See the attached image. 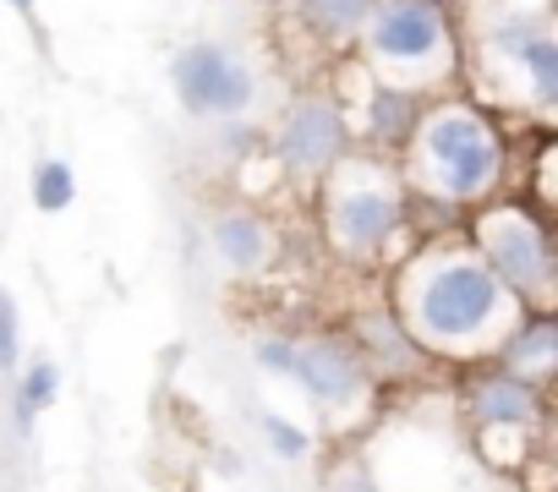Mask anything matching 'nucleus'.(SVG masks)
I'll return each mask as SVG.
<instances>
[{
  "label": "nucleus",
  "instance_id": "21",
  "mask_svg": "<svg viewBox=\"0 0 558 492\" xmlns=\"http://www.w3.org/2000/svg\"><path fill=\"white\" fill-rule=\"evenodd\" d=\"M291 356H296V340H286V334H268V340L252 345V361H257L268 378H286V372H291Z\"/></svg>",
  "mask_w": 558,
  "mask_h": 492
},
{
  "label": "nucleus",
  "instance_id": "18",
  "mask_svg": "<svg viewBox=\"0 0 558 492\" xmlns=\"http://www.w3.org/2000/svg\"><path fill=\"white\" fill-rule=\"evenodd\" d=\"M476 448L493 459V465H525L531 454V427H482L476 432Z\"/></svg>",
  "mask_w": 558,
  "mask_h": 492
},
{
  "label": "nucleus",
  "instance_id": "17",
  "mask_svg": "<svg viewBox=\"0 0 558 492\" xmlns=\"http://www.w3.org/2000/svg\"><path fill=\"white\" fill-rule=\"evenodd\" d=\"M77 197V170L66 159H45L34 164V208L39 213H66Z\"/></svg>",
  "mask_w": 558,
  "mask_h": 492
},
{
  "label": "nucleus",
  "instance_id": "15",
  "mask_svg": "<svg viewBox=\"0 0 558 492\" xmlns=\"http://www.w3.org/2000/svg\"><path fill=\"white\" fill-rule=\"evenodd\" d=\"M373 12V0H302V23L329 39V45H351L362 39V23Z\"/></svg>",
  "mask_w": 558,
  "mask_h": 492
},
{
  "label": "nucleus",
  "instance_id": "2",
  "mask_svg": "<svg viewBox=\"0 0 558 492\" xmlns=\"http://www.w3.org/2000/svg\"><path fill=\"white\" fill-rule=\"evenodd\" d=\"M405 148H411V181L438 202L476 208L504 181V143H498L493 121L471 104L422 110Z\"/></svg>",
  "mask_w": 558,
  "mask_h": 492
},
{
  "label": "nucleus",
  "instance_id": "6",
  "mask_svg": "<svg viewBox=\"0 0 558 492\" xmlns=\"http://www.w3.org/2000/svg\"><path fill=\"white\" fill-rule=\"evenodd\" d=\"M170 83H175V99L186 115L197 121H235V115H252V99H257V77L252 66L225 50V45H186L175 61H170Z\"/></svg>",
  "mask_w": 558,
  "mask_h": 492
},
{
  "label": "nucleus",
  "instance_id": "7",
  "mask_svg": "<svg viewBox=\"0 0 558 492\" xmlns=\"http://www.w3.org/2000/svg\"><path fill=\"white\" fill-rule=\"evenodd\" d=\"M351 153V115L329 94L296 99L268 132V159L286 175H329Z\"/></svg>",
  "mask_w": 558,
  "mask_h": 492
},
{
  "label": "nucleus",
  "instance_id": "16",
  "mask_svg": "<svg viewBox=\"0 0 558 492\" xmlns=\"http://www.w3.org/2000/svg\"><path fill=\"white\" fill-rule=\"evenodd\" d=\"M56 394H61V367L45 361V356L28 361V367H23V383H17V399H12V410H17V432H23V438L34 432L39 410L56 405Z\"/></svg>",
  "mask_w": 558,
  "mask_h": 492
},
{
  "label": "nucleus",
  "instance_id": "23",
  "mask_svg": "<svg viewBox=\"0 0 558 492\" xmlns=\"http://www.w3.org/2000/svg\"><path fill=\"white\" fill-rule=\"evenodd\" d=\"M263 7H279V0H263Z\"/></svg>",
  "mask_w": 558,
  "mask_h": 492
},
{
  "label": "nucleus",
  "instance_id": "19",
  "mask_svg": "<svg viewBox=\"0 0 558 492\" xmlns=\"http://www.w3.org/2000/svg\"><path fill=\"white\" fill-rule=\"evenodd\" d=\"M263 438H268V448L279 454V459H307L313 454V432L307 427H296V421H286V416H263Z\"/></svg>",
  "mask_w": 558,
  "mask_h": 492
},
{
  "label": "nucleus",
  "instance_id": "8",
  "mask_svg": "<svg viewBox=\"0 0 558 492\" xmlns=\"http://www.w3.org/2000/svg\"><path fill=\"white\" fill-rule=\"evenodd\" d=\"M286 378H296L302 394L313 405H329V410H351L373 389V372L362 367L356 345H345V340H302Z\"/></svg>",
  "mask_w": 558,
  "mask_h": 492
},
{
  "label": "nucleus",
  "instance_id": "3",
  "mask_svg": "<svg viewBox=\"0 0 558 492\" xmlns=\"http://www.w3.org/2000/svg\"><path fill=\"white\" fill-rule=\"evenodd\" d=\"M324 235L340 258L373 263L405 235V186L378 153H345L324 175Z\"/></svg>",
  "mask_w": 558,
  "mask_h": 492
},
{
  "label": "nucleus",
  "instance_id": "11",
  "mask_svg": "<svg viewBox=\"0 0 558 492\" xmlns=\"http://www.w3.org/2000/svg\"><path fill=\"white\" fill-rule=\"evenodd\" d=\"M208 241H214V253H219V263L230 274H263L274 263V224L263 213H252V208L219 213Z\"/></svg>",
  "mask_w": 558,
  "mask_h": 492
},
{
  "label": "nucleus",
  "instance_id": "4",
  "mask_svg": "<svg viewBox=\"0 0 558 492\" xmlns=\"http://www.w3.org/2000/svg\"><path fill=\"white\" fill-rule=\"evenodd\" d=\"M367 61L378 83L427 94L454 72V28L444 17L438 0H373V12L362 23Z\"/></svg>",
  "mask_w": 558,
  "mask_h": 492
},
{
  "label": "nucleus",
  "instance_id": "9",
  "mask_svg": "<svg viewBox=\"0 0 558 492\" xmlns=\"http://www.w3.org/2000/svg\"><path fill=\"white\" fill-rule=\"evenodd\" d=\"M460 410H465V421L476 432L482 427H536L542 421V383L514 378L504 367H487V372H471L465 378Z\"/></svg>",
  "mask_w": 558,
  "mask_h": 492
},
{
  "label": "nucleus",
  "instance_id": "14",
  "mask_svg": "<svg viewBox=\"0 0 558 492\" xmlns=\"http://www.w3.org/2000/svg\"><path fill=\"white\" fill-rule=\"evenodd\" d=\"M498 72L509 77V88L531 110H553L558 104V39L553 34H536L531 45H520L509 61H498Z\"/></svg>",
  "mask_w": 558,
  "mask_h": 492
},
{
  "label": "nucleus",
  "instance_id": "5",
  "mask_svg": "<svg viewBox=\"0 0 558 492\" xmlns=\"http://www.w3.org/2000/svg\"><path fill=\"white\" fill-rule=\"evenodd\" d=\"M476 258L525 312H547V302H553V241L520 202H498V208L476 213Z\"/></svg>",
  "mask_w": 558,
  "mask_h": 492
},
{
  "label": "nucleus",
  "instance_id": "1",
  "mask_svg": "<svg viewBox=\"0 0 558 492\" xmlns=\"http://www.w3.org/2000/svg\"><path fill=\"white\" fill-rule=\"evenodd\" d=\"M520 302L487 274L471 246H427L400 285V323L427 356H493L520 323Z\"/></svg>",
  "mask_w": 558,
  "mask_h": 492
},
{
  "label": "nucleus",
  "instance_id": "22",
  "mask_svg": "<svg viewBox=\"0 0 558 492\" xmlns=\"http://www.w3.org/2000/svg\"><path fill=\"white\" fill-rule=\"evenodd\" d=\"M225 143H230V153H235V159H257V153H268V132L246 126V115L225 121Z\"/></svg>",
  "mask_w": 558,
  "mask_h": 492
},
{
  "label": "nucleus",
  "instance_id": "12",
  "mask_svg": "<svg viewBox=\"0 0 558 492\" xmlns=\"http://www.w3.org/2000/svg\"><path fill=\"white\" fill-rule=\"evenodd\" d=\"M493 361L514 378H531V383H547L553 367H558V323L553 312H520V323L498 340Z\"/></svg>",
  "mask_w": 558,
  "mask_h": 492
},
{
  "label": "nucleus",
  "instance_id": "10",
  "mask_svg": "<svg viewBox=\"0 0 558 492\" xmlns=\"http://www.w3.org/2000/svg\"><path fill=\"white\" fill-rule=\"evenodd\" d=\"M356 356L378 378H411L427 361V350L405 334V323L395 312H362L356 318Z\"/></svg>",
  "mask_w": 558,
  "mask_h": 492
},
{
  "label": "nucleus",
  "instance_id": "13",
  "mask_svg": "<svg viewBox=\"0 0 558 492\" xmlns=\"http://www.w3.org/2000/svg\"><path fill=\"white\" fill-rule=\"evenodd\" d=\"M422 94H411V88H389V83H373L367 94H362V132H367V143L384 153V148H405L411 143V132H416V121H422Z\"/></svg>",
  "mask_w": 558,
  "mask_h": 492
},
{
  "label": "nucleus",
  "instance_id": "20",
  "mask_svg": "<svg viewBox=\"0 0 558 492\" xmlns=\"http://www.w3.org/2000/svg\"><path fill=\"white\" fill-rule=\"evenodd\" d=\"M23 361V312L12 302V291L0 285V372H12Z\"/></svg>",
  "mask_w": 558,
  "mask_h": 492
}]
</instances>
